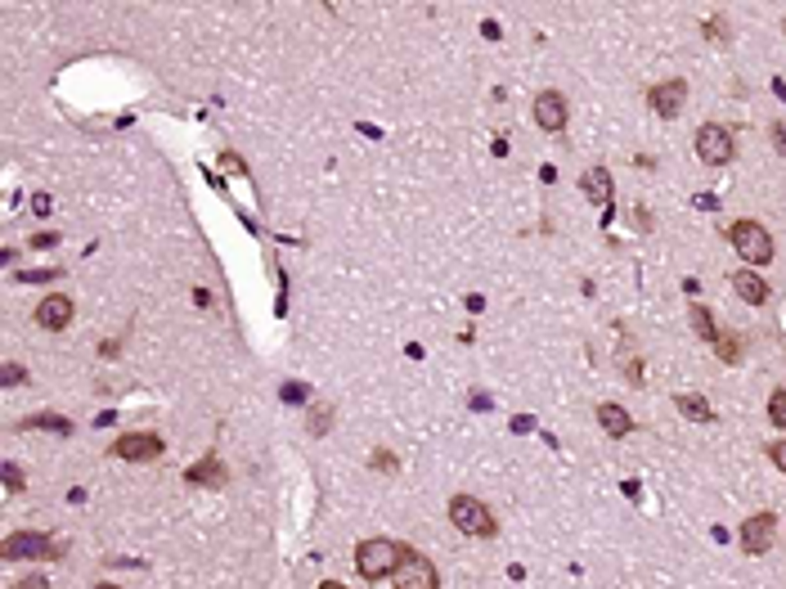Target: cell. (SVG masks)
I'll return each instance as SVG.
<instances>
[{"mask_svg":"<svg viewBox=\"0 0 786 589\" xmlns=\"http://www.w3.org/2000/svg\"><path fill=\"white\" fill-rule=\"evenodd\" d=\"M773 149L786 158V122H773Z\"/></svg>","mask_w":786,"mask_h":589,"instance_id":"23","label":"cell"},{"mask_svg":"<svg viewBox=\"0 0 786 589\" xmlns=\"http://www.w3.org/2000/svg\"><path fill=\"white\" fill-rule=\"evenodd\" d=\"M410 549H401L396 540H364L355 549V567L364 580H382V576H396V567L405 562Z\"/></svg>","mask_w":786,"mask_h":589,"instance_id":"1","label":"cell"},{"mask_svg":"<svg viewBox=\"0 0 786 589\" xmlns=\"http://www.w3.org/2000/svg\"><path fill=\"white\" fill-rule=\"evenodd\" d=\"M714 351H719V360L737 365V360H741V342H737V333H719V338H714Z\"/></svg>","mask_w":786,"mask_h":589,"instance_id":"19","label":"cell"},{"mask_svg":"<svg viewBox=\"0 0 786 589\" xmlns=\"http://www.w3.org/2000/svg\"><path fill=\"white\" fill-rule=\"evenodd\" d=\"M674 405H678V414H683V419H692V423H710V419H714L710 401H705V396H696V392H683Z\"/></svg>","mask_w":786,"mask_h":589,"instance_id":"15","label":"cell"},{"mask_svg":"<svg viewBox=\"0 0 786 589\" xmlns=\"http://www.w3.org/2000/svg\"><path fill=\"white\" fill-rule=\"evenodd\" d=\"M768 419H773L777 428H786V387H777V392L768 396Z\"/></svg>","mask_w":786,"mask_h":589,"instance_id":"20","label":"cell"},{"mask_svg":"<svg viewBox=\"0 0 786 589\" xmlns=\"http://www.w3.org/2000/svg\"><path fill=\"white\" fill-rule=\"evenodd\" d=\"M531 113H535V122H540L544 131H562V126H566V100H562L557 91H544V95H535Z\"/></svg>","mask_w":786,"mask_h":589,"instance_id":"9","label":"cell"},{"mask_svg":"<svg viewBox=\"0 0 786 589\" xmlns=\"http://www.w3.org/2000/svg\"><path fill=\"white\" fill-rule=\"evenodd\" d=\"M396 589H436L441 580H436V567L428 562V558H419V553H405V562L396 567Z\"/></svg>","mask_w":786,"mask_h":589,"instance_id":"6","label":"cell"},{"mask_svg":"<svg viewBox=\"0 0 786 589\" xmlns=\"http://www.w3.org/2000/svg\"><path fill=\"white\" fill-rule=\"evenodd\" d=\"M306 396H310V387H306V383H288V387H283V401H288V405H301Z\"/></svg>","mask_w":786,"mask_h":589,"instance_id":"21","label":"cell"},{"mask_svg":"<svg viewBox=\"0 0 786 589\" xmlns=\"http://www.w3.org/2000/svg\"><path fill=\"white\" fill-rule=\"evenodd\" d=\"M692 329H696V338H701V342H714V338H719V333H714V320H710V311H705L701 302L692 307Z\"/></svg>","mask_w":786,"mask_h":589,"instance_id":"17","label":"cell"},{"mask_svg":"<svg viewBox=\"0 0 786 589\" xmlns=\"http://www.w3.org/2000/svg\"><path fill=\"white\" fill-rule=\"evenodd\" d=\"M732 288H737V298L750 302V307H764V302H768V283H764L759 274H750V270H737V274H732Z\"/></svg>","mask_w":786,"mask_h":589,"instance_id":"13","label":"cell"},{"mask_svg":"<svg viewBox=\"0 0 786 589\" xmlns=\"http://www.w3.org/2000/svg\"><path fill=\"white\" fill-rule=\"evenodd\" d=\"M319 589H346V585H337V580H324V585H319Z\"/></svg>","mask_w":786,"mask_h":589,"instance_id":"29","label":"cell"},{"mask_svg":"<svg viewBox=\"0 0 786 589\" xmlns=\"http://www.w3.org/2000/svg\"><path fill=\"white\" fill-rule=\"evenodd\" d=\"M32 212H37V216H46V212H50V198H46V194H37V198H32Z\"/></svg>","mask_w":786,"mask_h":589,"instance_id":"25","label":"cell"},{"mask_svg":"<svg viewBox=\"0 0 786 589\" xmlns=\"http://www.w3.org/2000/svg\"><path fill=\"white\" fill-rule=\"evenodd\" d=\"M37 325L41 329H68L73 325V302L64 298V292H50V298L37 307Z\"/></svg>","mask_w":786,"mask_h":589,"instance_id":"11","label":"cell"},{"mask_svg":"<svg viewBox=\"0 0 786 589\" xmlns=\"http://www.w3.org/2000/svg\"><path fill=\"white\" fill-rule=\"evenodd\" d=\"M598 423H602L607 437H629V432H634V419H629V410H620V405H598Z\"/></svg>","mask_w":786,"mask_h":589,"instance_id":"14","label":"cell"},{"mask_svg":"<svg viewBox=\"0 0 786 589\" xmlns=\"http://www.w3.org/2000/svg\"><path fill=\"white\" fill-rule=\"evenodd\" d=\"M189 481H194V486H220V481H225V468H220L216 459H203V463L189 468Z\"/></svg>","mask_w":786,"mask_h":589,"instance_id":"16","label":"cell"},{"mask_svg":"<svg viewBox=\"0 0 786 589\" xmlns=\"http://www.w3.org/2000/svg\"><path fill=\"white\" fill-rule=\"evenodd\" d=\"M113 455H117V459H131V463H149V459L162 455V437H158V432H126V437H117Z\"/></svg>","mask_w":786,"mask_h":589,"instance_id":"7","label":"cell"},{"mask_svg":"<svg viewBox=\"0 0 786 589\" xmlns=\"http://www.w3.org/2000/svg\"><path fill=\"white\" fill-rule=\"evenodd\" d=\"M652 108L661 113V117H678L683 113V104H687V86L683 82H661V86H652Z\"/></svg>","mask_w":786,"mask_h":589,"instance_id":"10","label":"cell"},{"mask_svg":"<svg viewBox=\"0 0 786 589\" xmlns=\"http://www.w3.org/2000/svg\"><path fill=\"white\" fill-rule=\"evenodd\" d=\"M696 158H701L705 167H723V162H732V158H737L732 131L719 126V122H705V126L696 131Z\"/></svg>","mask_w":786,"mask_h":589,"instance_id":"4","label":"cell"},{"mask_svg":"<svg viewBox=\"0 0 786 589\" xmlns=\"http://www.w3.org/2000/svg\"><path fill=\"white\" fill-rule=\"evenodd\" d=\"M23 428H41V432H59V437H68V432H73V423H68V419H59V414H37V419H28Z\"/></svg>","mask_w":786,"mask_h":589,"instance_id":"18","label":"cell"},{"mask_svg":"<svg viewBox=\"0 0 786 589\" xmlns=\"http://www.w3.org/2000/svg\"><path fill=\"white\" fill-rule=\"evenodd\" d=\"M310 432H328V414H310Z\"/></svg>","mask_w":786,"mask_h":589,"instance_id":"27","label":"cell"},{"mask_svg":"<svg viewBox=\"0 0 786 589\" xmlns=\"http://www.w3.org/2000/svg\"><path fill=\"white\" fill-rule=\"evenodd\" d=\"M728 238H732V247H737V256H741L746 265H768V261H773V238H768L764 225L737 221V225L728 230Z\"/></svg>","mask_w":786,"mask_h":589,"instance_id":"2","label":"cell"},{"mask_svg":"<svg viewBox=\"0 0 786 589\" xmlns=\"http://www.w3.org/2000/svg\"><path fill=\"white\" fill-rule=\"evenodd\" d=\"M5 383H10V387L23 383V369H19V365H5Z\"/></svg>","mask_w":786,"mask_h":589,"instance_id":"26","label":"cell"},{"mask_svg":"<svg viewBox=\"0 0 786 589\" xmlns=\"http://www.w3.org/2000/svg\"><path fill=\"white\" fill-rule=\"evenodd\" d=\"M768 455H773V463L786 472V437H782V441H773V446H768Z\"/></svg>","mask_w":786,"mask_h":589,"instance_id":"24","label":"cell"},{"mask_svg":"<svg viewBox=\"0 0 786 589\" xmlns=\"http://www.w3.org/2000/svg\"><path fill=\"white\" fill-rule=\"evenodd\" d=\"M450 522L463 535H495V513L477 499V495H454L450 499Z\"/></svg>","mask_w":786,"mask_h":589,"instance_id":"3","label":"cell"},{"mask_svg":"<svg viewBox=\"0 0 786 589\" xmlns=\"http://www.w3.org/2000/svg\"><path fill=\"white\" fill-rule=\"evenodd\" d=\"M580 189H584L589 203H598V207L611 212V189H616V185H611V171H607V167H589L584 180H580Z\"/></svg>","mask_w":786,"mask_h":589,"instance_id":"12","label":"cell"},{"mask_svg":"<svg viewBox=\"0 0 786 589\" xmlns=\"http://www.w3.org/2000/svg\"><path fill=\"white\" fill-rule=\"evenodd\" d=\"M0 553H5L10 562H19V558H55V544L46 535H37V531H14V535H5Z\"/></svg>","mask_w":786,"mask_h":589,"instance_id":"8","label":"cell"},{"mask_svg":"<svg viewBox=\"0 0 786 589\" xmlns=\"http://www.w3.org/2000/svg\"><path fill=\"white\" fill-rule=\"evenodd\" d=\"M773 535H777V517H773V513H755V517H746L741 531H737V540H741V549H746L750 558L768 553V549H773Z\"/></svg>","mask_w":786,"mask_h":589,"instance_id":"5","label":"cell"},{"mask_svg":"<svg viewBox=\"0 0 786 589\" xmlns=\"http://www.w3.org/2000/svg\"><path fill=\"white\" fill-rule=\"evenodd\" d=\"M14 589H46V580H41V576H28V580H19Z\"/></svg>","mask_w":786,"mask_h":589,"instance_id":"28","label":"cell"},{"mask_svg":"<svg viewBox=\"0 0 786 589\" xmlns=\"http://www.w3.org/2000/svg\"><path fill=\"white\" fill-rule=\"evenodd\" d=\"M5 486H10V490H23V468H19V463H5Z\"/></svg>","mask_w":786,"mask_h":589,"instance_id":"22","label":"cell"}]
</instances>
